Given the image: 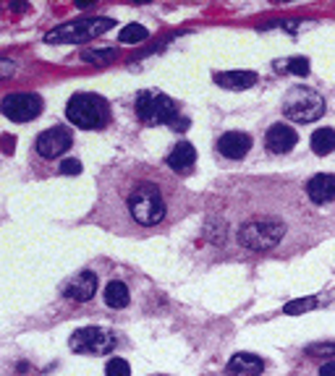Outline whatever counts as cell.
Masks as SVG:
<instances>
[{
	"label": "cell",
	"mask_w": 335,
	"mask_h": 376,
	"mask_svg": "<svg viewBox=\"0 0 335 376\" xmlns=\"http://www.w3.org/2000/svg\"><path fill=\"white\" fill-rule=\"evenodd\" d=\"M147 29L141 27V24H128V27L121 29V34H118V40L124 42V45H137V42L147 40Z\"/></svg>",
	"instance_id": "20"
},
{
	"label": "cell",
	"mask_w": 335,
	"mask_h": 376,
	"mask_svg": "<svg viewBox=\"0 0 335 376\" xmlns=\"http://www.w3.org/2000/svg\"><path fill=\"white\" fill-rule=\"evenodd\" d=\"M307 194L314 204H327V201H333L335 199V175H330V173H320V175L309 178Z\"/></svg>",
	"instance_id": "14"
},
{
	"label": "cell",
	"mask_w": 335,
	"mask_h": 376,
	"mask_svg": "<svg viewBox=\"0 0 335 376\" xmlns=\"http://www.w3.org/2000/svg\"><path fill=\"white\" fill-rule=\"evenodd\" d=\"M283 238V225L273 220H254L238 230V243L249 251H270Z\"/></svg>",
	"instance_id": "6"
},
{
	"label": "cell",
	"mask_w": 335,
	"mask_h": 376,
	"mask_svg": "<svg viewBox=\"0 0 335 376\" xmlns=\"http://www.w3.org/2000/svg\"><path fill=\"white\" fill-rule=\"evenodd\" d=\"M262 368H265V363L259 355H254V353H236L228 366H225V374L228 376H259L262 374Z\"/></svg>",
	"instance_id": "12"
},
{
	"label": "cell",
	"mask_w": 335,
	"mask_h": 376,
	"mask_svg": "<svg viewBox=\"0 0 335 376\" xmlns=\"http://www.w3.org/2000/svg\"><path fill=\"white\" fill-rule=\"evenodd\" d=\"M317 306V295H307V298H296V301H288L283 311L288 314V316H296V314H304V311H312V308Z\"/></svg>",
	"instance_id": "19"
},
{
	"label": "cell",
	"mask_w": 335,
	"mask_h": 376,
	"mask_svg": "<svg viewBox=\"0 0 335 376\" xmlns=\"http://www.w3.org/2000/svg\"><path fill=\"white\" fill-rule=\"evenodd\" d=\"M69 345L73 353H82V355H108L115 348V337L113 332L102 329V327H84L71 334Z\"/></svg>",
	"instance_id": "7"
},
{
	"label": "cell",
	"mask_w": 335,
	"mask_h": 376,
	"mask_svg": "<svg viewBox=\"0 0 335 376\" xmlns=\"http://www.w3.org/2000/svg\"><path fill=\"white\" fill-rule=\"evenodd\" d=\"M115 53L113 50H108V53H84V60H92V63H100V60H108V58H113Z\"/></svg>",
	"instance_id": "25"
},
{
	"label": "cell",
	"mask_w": 335,
	"mask_h": 376,
	"mask_svg": "<svg viewBox=\"0 0 335 376\" xmlns=\"http://www.w3.org/2000/svg\"><path fill=\"white\" fill-rule=\"evenodd\" d=\"M251 149V136L249 134H241V131H228L218 139V152L228 157V160H241L246 157V152Z\"/></svg>",
	"instance_id": "11"
},
{
	"label": "cell",
	"mask_w": 335,
	"mask_h": 376,
	"mask_svg": "<svg viewBox=\"0 0 335 376\" xmlns=\"http://www.w3.org/2000/svg\"><path fill=\"white\" fill-rule=\"evenodd\" d=\"M196 162V149L192 141H178L168 154V167L176 173H189Z\"/></svg>",
	"instance_id": "15"
},
{
	"label": "cell",
	"mask_w": 335,
	"mask_h": 376,
	"mask_svg": "<svg viewBox=\"0 0 335 376\" xmlns=\"http://www.w3.org/2000/svg\"><path fill=\"white\" fill-rule=\"evenodd\" d=\"M105 303L111 308H126L128 306V288H126L121 279H113V282H108V288H105Z\"/></svg>",
	"instance_id": "17"
},
{
	"label": "cell",
	"mask_w": 335,
	"mask_h": 376,
	"mask_svg": "<svg viewBox=\"0 0 335 376\" xmlns=\"http://www.w3.org/2000/svg\"><path fill=\"white\" fill-rule=\"evenodd\" d=\"M137 118L150 125H176V131H186L189 125V121L178 115L176 102L168 95H157V92H141L137 97Z\"/></svg>",
	"instance_id": "3"
},
{
	"label": "cell",
	"mask_w": 335,
	"mask_h": 376,
	"mask_svg": "<svg viewBox=\"0 0 335 376\" xmlns=\"http://www.w3.org/2000/svg\"><path fill=\"white\" fill-rule=\"evenodd\" d=\"M312 149L320 157H327L330 152H335V128H317L312 134Z\"/></svg>",
	"instance_id": "18"
},
{
	"label": "cell",
	"mask_w": 335,
	"mask_h": 376,
	"mask_svg": "<svg viewBox=\"0 0 335 376\" xmlns=\"http://www.w3.org/2000/svg\"><path fill=\"white\" fill-rule=\"evenodd\" d=\"M95 290H97V275L95 272H79V275H73L71 277V282L66 285V295L69 298H73V301H89L92 295H95Z\"/></svg>",
	"instance_id": "13"
},
{
	"label": "cell",
	"mask_w": 335,
	"mask_h": 376,
	"mask_svg": "<svg viewBox=\"0 0 335 376\" xmlns=\"http://www.w3.org/2000/svg\"><path fill=\"white\" fill-rule=\"evenodd\" d=\"M283 112L296 123H314L325 115V99L312 86H293L283 97Z\"/></svg>",
	"instance_id": "4"
},
{
	"label": "cell",
	"mask_w": 335,
	"mask_h": 376,
	"mask_svg": "<svg viewBox=\"0 0 335 376\" xmlns=\"http://www.w3.org/2000/svg\"><path fill=\"white\" fill-rule=\"evenodd\" d=\"M71 144H73V136H71L69 128L56 125V128H47L45 134L37 136L34 149H37V154L45 157V160H56V157H60L66 149H71Z\"/></svg>",
	"instance_id": "9"
},
{
	"label": "cell",
	"mask_w": 335,
	"mask_h": 376,
	"mask_svg": "<svg viewBox=\"0 0 335 376\" xmlns=\"http://www.w3.org/2000/svg\"><path fill=\"white\" fill-rule=\"evenodd\" d=\"M105 376H131V366L124 358H111L105 366Z\"/></svg>",
	"instance_id": "22"
},
{
	"label": "cell",
	"mask_w": 335,
	"mask_h": 376,
	"mask_svg": "<svg viewBox=\"0 0 335 376\" xmlns=\"http://www.w3.org/2000/svg\"><path fill=\"white\" fill-rule=\"evenodd\" d=\"M320 376H335V361L322 363V366H320Z\"/></svg>",
	"instance_id": "26"
},
{
	"label": "cell",
	"mask_w": 335,
	"mask_h": 376,
	"mask_svg": "<svg viewBox=\"0 0 335 376\" xmlns=\"http://www.w3.org/2000/svg\"><path fill=\"white\" fill-rule=\"evenodd\" d=\"M42 112V99L29 92H16L3 99V115L14 123H29Z\"/></svg>",
	"instance_id": "8"
},
{
	"label": "cell",
	"mask_w": 335,
	"mask_h": 376,
	"mask_svg": "<svg viewBox=\"0 0 335 376\" xmlns=\"http://www.w3.org/2000/svg\"><path fill=\"white\" fill-rule=\"evenodd\" d=\"M309 355H325V358H335V342H320V345H309Z\"/></svg>",
	"instance_id": "23"
},
{
	"label": "cell",
	"mask_w": 335,
	"mask_h": 376,
	"mask_svg": "<svg viewBox=\"0 0 335 376\" xmlns=\"http://www.w3.org/2000/svg\"><path fill=\"white\" fill-rule=\"evenodd\" d=\"M278 66H288V73H296V76H309V60L307 58H288V60H280Z\"/></svg>",
	"instance_id": "21"
},
{
	"label": "cell",
	"mask_w": 335,
	"mask_h": 376,
	"mask_svg": "<svg viewBox=\"0 0 335 376\" xmlns=\"http://www.w3.org/2000/svg\"><path fill=\"white\" fill-rule=\"evenodd\" d=\"M126 204H128L131 220L137 225H141V227L160 225L168 214L163 191H160V186H154V183H137V186L131 188L128 199H126Z\"/></svg>",
	"instance_id": "1"
},
{
	"label": "cell",
	"mask_w": 335,
	"mask_h": 376,
	"mask_svg": "<svg viewBox=\"0 0 335 376\" xmlns=\"http://www.w3.org/2000/svg\"><path fill=\"white\" fill-rule=\"evenodd\" d=\"M60 173L63 175H79L82 173V162L79 160H63L60 162Z\"/></svg>",
	"instance_id": "24"
},
{
	"label": "cell",
	"mask_w": 335,
	"mask_h": 376,
	"mask_svg": "<svg viewBox=\"0 0 335 376\" xmlns=\"http://www.w3.org/2000/svg\"><path fill=\"white\" fill-rule=\"evenodd\" d=\"M296 141H299V136H296V131H293L291 125L286 123H275L267 128V136H265V144L270 152L275 154H286L291 152L293 147H296Z\"/></svg>",
	"instance_id": "10"
},
{
	"label": "cell",
	"mask_w": 335,
	"mask_h": 376,
	"mask_svg": "<svg viewBox=\"0 0 335 376\" xmlns=\"http://www.w3.org/2000/svg\"><path fill=\"white\" fill-rule=\"evenodd\" d=\"M215 84L223 89H249L257 84V73L254 71H223L215 76Z\"/></svg>",
	"instance_id": "16"
},
{
	"label": "cell",
	"mask_w": 335,
	"mask_h": 376,
	"mask_svg": "<svg viewBox=\"0 0 335 376\" xmlns=\"http://www.w3.org/2000/svg\"><path fill=\"white\" fill-rule=\"evenodd\" d=\"M113 27L111 18H86V21H71V24H60V27L50 29L45 34L47 45H82L105 34Z\"/></svg>",
	"instance_id": "5"
},
{
	"label": "cell",
	"mask_w": 335,
	"mask_h": 376,
	"mask_svg": "<svg viewBox=\"0 0 335 376\" xmlns=\"http://www.w3.org/2000/svg\"><path fill=\"white\" fill-rule=\"evenodd\" d=\"M66 118H69L76 128L97 131V128L111 123V105H108V99L100 97V95L79 92V95H73V97L69 99Z\"/></svg>",
	"instance_id": "2"
}]
</instances>
